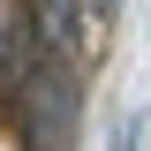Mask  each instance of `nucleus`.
I'll use <instances>...</instances> for the list:
<instances>
[{"instance_id": "1", "label": "nucleus", "mask_w": 151, "mask_h": 151, "mask_svg": "<svg viewBox=\"0 0 151 151\" xmlns=\"http://www.w3.org/2000/svg\"><path fill=\"white\" fill-rule=\"evenodd\" d=\"M8 98H15L23 151H76V136H83V83L60 60V45H45V53L23 60V76L8 83Z\"/></svg>"}, {"instance_id": "4", "label": "nucleus", "mask_w": 151, "mask_h": 151, "mask_svg": "<svg viewBox=\"0 0 151 151\" xmlns=\"http://www.w3.org/2000/svg\"><path fill=\"white\" fill-rule=\"evenodd\" d=\"M83 8H91L98 23H113V15H121V0H83Z\"/></svg>"}, {"instance_id": "2", "label": "nucleus", "mask_w": 151, "mask_h": 151, "mask_svg": "<svg viewBox=\"0 0 151 151\" xmlns=\"http://www.w3.org/2000/svg\"><path fill=\"white\" fill-rule=\"evenodd\" d=\"M38 38L45 45H68L76 38V0H38Z\"/></svg>"}, {"instance_id": "3", "label": "nucleus", "mask_w": 151, "mask_h": 151, "mask_svg": "<svg viewBox=\"0 0 151 151\" xmlns=\"http://www.w3.org/2000/svg\"><path fill=\"white\" fill-rule=\"evenodd\" d=\"M136 136H144V121H136V113H129V121L113 129V151H136Z\"/></svg>"}]
</instances>
